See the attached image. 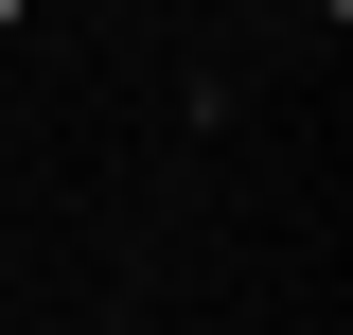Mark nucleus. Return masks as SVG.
<instances>
[{"mask_svg": "<svg viewBox=\"0 0 353 335\" xmlns=\"http://www.w3.org/2000/svg\"><path fill=\"white\" fill-rule=\"evenodd\" d=\"M18 18H36V0H0V36H18Z\"/></svg>", "mask_w": 353, "mask_h": 335, "instance_id": "1", "label": "nucleus"}, {"mask_svg": "<svg viewBox=\"0 0 353 335\" xmlns=\"http://www.w3.org/2000/svg\"><path fill=\"white\" fill-rule=\"evenodd\" d=\"M318 18H353V0H318Z\"/></svg>", "mask_w": 353, "mask_h": 335, "instance_id": "2", "label": "nucleus"}, {"mask_svg": "<svg viewBox=\"0 0 353 335\" xmlns=\"http://www.w3.org/2000/svg\"><path fill=\"white\" fill-rule=\"evenodd\" d=\"M106 18H141V0H106Z\"/></svg>", "mask_w": 353, "mask_h": 335, "instance_id": "3", "label": "nucleus"}]
</instances>
